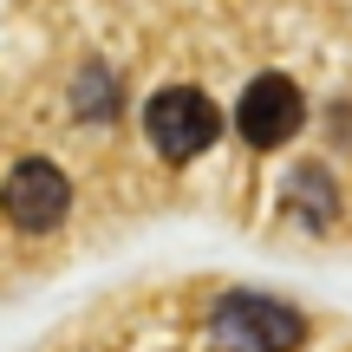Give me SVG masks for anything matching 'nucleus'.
<instances>
[{"label":"nucleus","mask_w":352,"mask_h":352,"mask_svg":"<svg viewBox=\"0 0 352 352\" xmlns=\"http://www.w3.org/2000/svg\"><path fill=\"white\" fill-rule=\"evenodd\" d=\"M307 340V320L267 294H228L215 307V346L222 352H294Z\"/></svg>","instance_id":"1"},{"label":"nucleus","mask_w":352,"mask_h":352,"mask_svg":"<svg viewBox=\"0 0 352 352\" xmlns=\"http://www.w3.org/2000/svg\"><path fill=\"white\" fill-rule=\"evenodd\" d=\"M144 131H151L164 164H189V157H202L215 144L222 118H215V104L202 98L196 85H170V91H157V98L144 104Z\"/></svg>","instance_id":"2"},{"label":"nucleus","mask_w":352,"mask_h":352,"mask_svg":"<svg viewBox=\"0 0 352 352\" xmlns=\"http://www.w3.org/2000/svg\"><path fill=\"white\" fill-rule=\"evenodd\" d=\"M65 202H72V183H65L52 164H39V157L13 164L7 189H0V209H7V222H13V228H26V235L52 228V222L65 215Z\"/></svg>","instance_id":"3"},{"label":"nucleus","mask_w":352,"mask_h":352,"mask_svg":"<svg viewBox=\"0 0 352 352\" xmlns=\"http://www.w3.org/2000/svg\"><path fill=\"white\" fill-rule=\"evenodd\" d=\"M235 124H241V138L261 144V151L287 144L294 131H300V85H294V78H280V72H261L248 91H241Z\"/></svg>","instance_id":"4"},{"label":"nucleus","mask_w":352,"mask_h":352,"mask_svg":"<svg viewBox=\"0 0 352 352\" xmlns=\"http://www.w3.org/2000/svg\"><path fill=\"white\" fill-rule=\"evenodd\" d=\"M78 104H98V111H111V85H104V72H85V85H78Z\"/></svg>","instance_id":"5"}]
</instances>
